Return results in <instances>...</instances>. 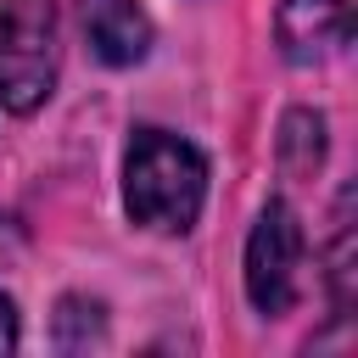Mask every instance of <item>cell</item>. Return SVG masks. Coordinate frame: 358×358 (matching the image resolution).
<instances>
[{"label":"cell","mask_w":358,"mask_h":358,"mask_svg":"<svg viewBox=\"0 0 358 358\" xmlns=\"http://www.w3.org/2000/svg\"><path fill=\"white\" fill-rule=\"evenodd\" d=\"M352 6L358 0H285L280 6V50L291 62H319L336 56L352 39Z\"/></svg>","instance_id":"277c9868"},{"label":"cell","mask_w":358,"mask_h":358,"mask_svg":"<svg viewBox=\"0 0 358 358\" xmlns=\"http://www.w3.org/2000/svg\"><path fill=\"white\" fill-rule=\"evenodd\" d=\"M207 196V162L190 140L168 134V129H134L129 140V162H123V201L129 218L145 229H168L185 235L201 213Z\"/></svg>","instance_id":"6da1fadb"},{"label":"cell","mask_w":358,"mask_h":358,"mask_svg":"<svg viewBox=\"0 0 358 358\" xmlns=\"http://www.w3.org/2000/svg\"><path fill=\"white\" fill-rule=\"evenodd\" d=\"M296 274H302V224L285 201H268L252 224L246 241V296L257 313H285L296 302Z\"/></svg>","instance_id":"3957f363"},{"label":"cell","mask_w":358,"mask_h":358,"mask_svg":"<svg viewBox=\"0 0 358 358\" xmlns=\"http://www.w3.org/2000/svg\"><path fill=\"white\" fill-rule=\"evenodd\" d=\"M56 0H0V106L34 112L56 90Z\"/></svg>","instance_id":"7a4b0ae2"},{"label":"cell","mask_w":358,"mask_h":358,"mask_svg":"<svg viewBox=\"0 0 358 358\" xmlns=\"http://www.w3.org/2000/svg\"><path fill=\"white\" fill-rule=\"evenodd\" d=\"M17 347V308H11V296H0V352H11Z\"/></svg>","instance_id":"52a82bcc"},{"label":"cell","mask_w":358,"mask_h":358,"mask_svg":"<svg viewBox=\"0 0 358 358\" xmlns=\"http://www.w3.org/2000/svg\"><path fill=\"white\" fill-rule=\"evenodd\" d=\"M280 157L291 173H313L324 157V117L319 112H291L280 123Z\"/></svg>","instance_id":"8992f818"},{"label":"cell","mask_w":358,"mask_h":358,"mask_svg":"<svg viewBox=\"0 0 358 358\" xmlns=\"http://www.w3.org/2000/svg\"><path fill=\"white\" fill-rule=\"evenodd\" d=\"M78 22L106 67H134L151 50V17L134 0H78Z\"/></svg>","instance_id":"5b68a950"}]
</instances>
